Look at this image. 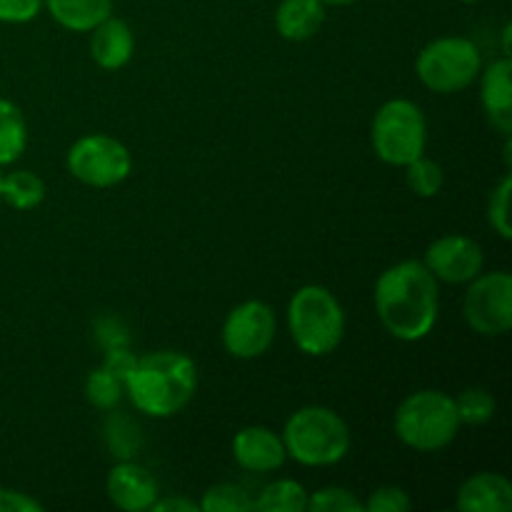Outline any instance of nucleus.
<instances>
[{
  "label": "nucleus",
  "instance_id": "nucleus-1",
  "mask_svg": "<svg viewBox=\"0 0 512 512\" xmlns=\"http://www.w3.org/2000/svg\"><path fill=\"white\" fill-rule=\"evenodd\" d=\"M373 305L380 325L400 343H420L440 318V283L423 260H400L375 280Z\"/></svg>",
  "mask_w": 512,
  "mask_h": 512
},
{
  "label": "nucleus",
  "instance_id": "nucleus-2",
  "mask_svg": "<svg viewBox=\"0 0 512 512\" xmlns=\"http://www.w3.org/2000/svg\"><path fill=\"white\" fill-rule=\"evenodd\" d=\"M198 393V365L180 350H155L135 360L125 395L148 418L165 420L183 413Z\"/></svg>",
  "mask_w": 512,
  "mask_h": 512
},
{
  "label": "nucleus",
  "instance_id": "nucleus-3",
  "mask_svg": "<svg viewBox=\"0 0 512 512\" xmlns=\"http://www.w3.org/2000/svg\"><path fill=\"white\" fill-rule=\"evenodd\" d=\"M285 453L305 468H333L348 458L353 448L350 425L338 410L328 405H303L285 420Z\"/></svg>",
  "mask_w": 512,
  "mask_h": 512
},
{
  "label": "nucleus",
  "instance_id": "nucleus-4",
  "mask_svg": "<svg viewBox=\"0 0 512 512\" xmlns=\"http://www.w3.org/2000/svg\"><path fill=\"white\" fill-rule=\"evenodd\" d=\"M455 398L445 390L423 388L405 395L393 413V433L415 453H438L460 433Z\"/></svg>",
  "mask_w": 512,
  "mask_h": 512
},
{
  "label": "nucleus",
  "instance_id": "nucleus-5",
  "mask_svg": "<svg viewBox=\"0 0 512 512\" xmlns=\"http://www.w3.org/2000/svg\"><path fill=\"white\" fill-rule=\"evenodd\" d=\"M345 328V308L333 290L318 283L295 290L288 303V330L300 353L308 358L335 353L343 343Z\"/></svg>",
  "mask_w": 512,
  "mask_h": 512
},
{
  "label": "nucleus",
  "instance_id": "nucleus-6",
  "mask_svg": "<svg viewBox=\"0 0 512 512\" xmlns=\"http://www.w3.org/2000/svg\"><path fill=\"white\" fill-rule=\"evenodd\" d=\"M370 143L385 165L405 168L428 148V118L408 98L385 100L370 123Z\"/></svg>",
  "mask_w": 512,
  "mask_h": 512
},
{
  "label": "nucleus",
  "instance_id": "nucleus-7",
  "mask_svg": "<svg viewBox=\"0 0 512 512\" xmlns=\"http://www.w3.org/2000/svg\"><path fill=\"white\" fill-rule=\"evenodd\" d=\"M483 53L478 43L465 35H443L420 48L415 55V75L420 83L438 95L463 93L478 80Z\"/></svg>",
  "mask_w": 512,
  "mask_h": 512
},
{
  "label": "nucleus",
  "instance_id": "nucleus-8",
  "mask_svg": "<svg viewBox=\"0 0 512 512\" xmlns=\"http://www.w3.org/2000/svg\"><path fill=\"white\" fill-rule=\"evenodd\" d=\"M65 168L88 188H115L133 173V153L113 135L90 133L70 145L65 153Z\"/></svg>",
  "mask_w": 512,
  "mask_h": 512
},
{
  "label": "nucleus",
  "instance_id": "nucleus-9",
  "mask_svg": "<svg viewBox=\"0 0 512 512\" xmlns=\"http://www.w3.org/2000/svg\"><path fill=\"white\" fill-rule=\"evenodd\" d=\"M463 318L480 338H503L512 330V275L490 270L465 285Z\"/></svg>",
  "mask_w": 512,
  "mask_h": 512
},
{
  "label": "nucleus",
  "instance_id": "nucleus-10",
  "mask_svg": "<svg viewBox=\"0 0 512 512\" xmlns=\"http://www.w3.org/2000/svg\"><path fill=\"white\" fill-rule=\"evenodd\" d=\"M278 318L265 300H243L223 320L220 343L235 360H258L273 348Z\"/></svg>",
  "mask_w": 512,
  "mask_h": 512
},
{
  "label": "nucleus",
  "instance_id": "nucleus-11",
  "mask_svg": "<svg viewBox=\"0 0 512 512\" xmlns=\"http://www.w3.org/2000/svg\"><path fill=\"white\" fill-rule=\"evenodd\" d=\"M423 263L438 283L468 285L485 270V253L478 240L460 233H448L435 238L425 248Z\"/></svg>",
  "mask_w": 512,
  "mask_h": 512
},
{
  "label": "nucleus",
  "instance_id": "nucleus-12",
  "mask_svg": "<svg viewBox=\"0 0 512 512\" xmlns=\"http://www.w3.org/2000/svg\"><path fill=\"white\" fill-rule=\"evenodd\" d=\"M105 495L118 510L148 512L160 498L155 475L138 460H118L105 475Z\"/></svg>",
  "mask_w": 512,
  "mask_h": 512
},
{
  "label": "nucleus",
  "instance_id": "nucleus-13",
  "mask_svg": "<svg viewBox=\"0 0 512 512\" xmlns=\"http://www.w3.org/2000/svg\"><path fill=\"white\" fill-rule=\"evenodd\" d=\"M233 460L238 468L248 470L255 475L275 473L285 465L288 453H285L283 435L268 425H245L233 435Z\"/></svg>",
  "mask_w": 512,
  "mask_h": 512
},
{
  "label": "nucleus",
  "instance_id": "nucleus-14",
  "mask_svg": "<svg viewBox=\"0 0 512 512\" xmlns=\"http://www.w3.org/2000/svg\"><path fill=\"white\" fill-rule=\"evenodd\" d=\"M480 103L485 118L498 133H512V60L510 55L493 58L480 68Z\"/></svg>",
  "mask_w": 512,
  "mask_h": 512
},
{
  "label": "nucleus",
  "instance_id": "nucleus-15",
  "mask_svg": "<svg viewBox=\"0 0 512 512\" xmlns=\"http://www.w3.org/2000/svg\"><path fill=\"white\" fill-rule=\"evenodd\" d=\"M135 33L123 18L108 15L103 23L90 30V58L100 70H123L133 60Z\"/></svg>",
  "mask_w": 512,
  "mask_h": 512
},
{
  "label": "nucleus",
  "instance_id": "nucleus-16",
  "mask_svg": "<svg viewBox=\"0 0 512 512\" xmlns=\"http://www.w3.org/2000/svg\"><path fill=\"white\" fill-rule=\"evenodd\" d=\"M460 512H510L512 483L503 473H475L465 478L455 498Z\"/></svg>",
  "mask_w": 512,
  "mask_h": 512
},
{
  "label": "nucleus",
  "instance_id": "nucleus-17",
  "mask_svg": "<svg viewBox=\"0 0 512 512\" xmlns=\"http://www.w3.org/2000/svg\"><path fill=\"white\" fill-rule=\"evenodd\" d=\"M325 5L320 0H280L275 8V30L288 43H305L313 40L325 25Z\"/></svg>",
  "mask_w": 512,
  "mask_h": 512
},
{
  "label": "nucleus",
  "instance_id": "nucleus-18",
  "mask_svg": "<svg viewBox=\"0 0 512 512\" xmlns=\"http://www.w3.org/2000/svg\"><path fill=\"white\" fill-rule=\"evenodd\" d=\"M113 5V0H43V10L70 33H90L113 15Z\"/></svg>",
  "mask_w": 512,
  "mask_h": 512
},
{
  "label": "nucleus",
  "instance_id": "nucleus-19",
  "mask_svg": "<svg viewBox=\"0 0 512 512\" xmlns=\"http://www.w3.org/2000/svg\"><path fill=\"white\" fill-rule=\"evenodd\" d=\"M28 148V120L8 98H0V168L18 163Z\"/></svg>",
  "mask_w": 512,
  "mask_h": 512
},
{
  "label": "nucleus",
  "instance_id": "nucleus-20",
  "mask_svg": "<svg viewBox=\"0 0 512 512\" xmlns=\"http://www.w3.org/2000/svg\"><path fill=\"white\" fill-rule=\"evenodd\" d=\"M0 200L10 205L13 210L28 213L43 205L45 200V183L38 173L33 170H10L3 173V190H0Z\"/></svg>",
  "mask_w": 512,
  "mask_h": 512
},
{
  "label": "nucleus",
  "instance_id": "nucleus-21",
  "mask_svg": "<svg viewBox=\"0 0 512 512\" xmlns=\"http://www.w3.org/2000/svg\"><path fill=\"white\" fill-rule=\"evenodd\" d=\"M308 490L293 478H280L265 485L253 498L255 512H308Z\"/></svg>",
  "mask_w": 512,
  "mask_h": 512
},
{
  "label": "nucleus",
  "instance_id": "nucleus-22",
  "mask_svg": "<svg viewBox=\"0 0 512 512\" xmlns=\"http://www.w3.org/2000/svg\"><path fill=\"white\" fill-rule=\"evenodd\" d=\"M125 398V383L120 378H115L113 373L100 365V368L90 370L88 378H85V400H88L93 408L105 410H115L120 405V400Z\"/></svg>",
  "mask_w": 512,
  "mask_h": 512
},
{
  "label": "nucleus",
  "instance_id": "nucleus-23",
  "mask_svg": "<svg viewBox=\"0 0 512 512\" xmlns=\"http://www.w3.org/2000/svg\"><path fill=\"white\" fill-rule=\"evenodd\" d=\"M455 408H458L460 425H478L490 423L495 418V410H498V403H495L493 393L488 388H480V385H473V388H465L455 395Z\"/></svg>",
  "mask_w": 512,
  "mask_h": 512
},
{
  "label": "nucleus",
  "instance_id": "nucleus-24",
  "mask_svg": "<svg viewBox=\"0 0 512 512\" xmlns=\"http://www.w3.org/2000/svg\"><path fill=\"white\" fill-rule=\"evenodd\" d=\"M200 512H255L253 495L238 483L210 485L198 500Z\"/></svg>",
  "mask_w": 512,
  "mask_h": 512
},
{
  "label": "nucleus",
  "instance_id": "nucleus-25",
  "mask_svg": "<svg viewBox=\"0 0 512 512\" xmlns=\"http://www.w3.org/2000/svg\"><path fill=\"white\" fill-rule=\"evenodd\" d=\"M405 183L413 190V195L418 198H435L440 195L445 185V170L443 165L430 160L428 155H420L413 163L405 165Z\"/></svg>",
  "mask_w": 512,
  "mask_h": 512
},
{
  "label": "nucleus",
  "instance_id": "nucleus-26",
  "mask_svg": "<svg viewBox=\"0 0 512 512\" xmlns=\"http://www.w3.org/2000/svg\"><path fill=\"white\" fill-rule=\"evenodd\" d=\"M105 440H108L110 455H115L118 460H133L140 450L138 425L130 418H125V415H110L108 423H105Z\"/></svg>",
  "mask_w": 512,
  "mask_h": 512
},
{
  "label": "nucleus",
  "instance_id": "nucleus-27",
  "mask_svg": "<svg viewBox=\"0 0 512 512\" xmlns=\"http://www.w3.org/2000/svg\"><path fill=\"white\" fill-rule=\"evenodd\" d=\"M510 193H512V178L510 173H505L500 178V183L490 190L488 198V225L493 228V233H498L503 240L512 238V228H510Z\"/></svg>",
  "mask_w": 512,
  "mask_h": 512
},
{
  "label": "nucleus",
  "instance_id": "nucleus-28",
  "mask_svg": "<svg viewBox=\"0 0 512 512\" xmlns=\"http://www.w3.org/2000/svg\"><path fill=\"white\" fill-rule=\"evenodd\" d=\"M310 512H363V500L348 488L328 485L308 495Z\"/></svg>",
  "mask_w": 512,
  "mask_h": 512
},
{
  "label": "nucleus",
  "instance_id": "nucleus-29",
  "mask_svg": "<svg viewBox=\"0 0 512 512\" xmlns=\"http://www.w3.org/2000/svg\"><path fill=\"white\" fill-rule=\"evenodd\" d=\"M413 500L400 485H378L363 500V512H408Z\"/></svg>",
  "mask_w": 512,
  "mask_h": 512
},
{
  "label": "nucleus",
  "instance_id": "nucleus-30",
  "mask_svg": "<svg viewBox=\"0 0 512 512\" xmlns=\"http://www.w3.org/2000/svg\"><path fill=\"white\" fill-rule=\"evenodd\" d=\"M43 10V0H0V23L25 25L33 23Z\"/></svg>",
  "mask_w": 512,
  "mask_h": 512
},
{
  "label": "nucleus",
  "instance_id": "nucleus-31",
  "mask_svg": "<svg viewBox=\"0 0 512 512\" xmlns=\"http://www.w3.org/2000/svg\"><path fill=\"white\" fill-rule=\"evenodd\" d=\"M135 360H138V355H135L128 345H115V348H105L103 363L100 365H103L108 373H113L115 378H120L125 383V380H128V375L133 373Z\"/></svg>",
  "mask_w": 512,
  "mask_h": 512
},
{
  "label": "nucleus",
  "instance_id": "nucleus-32",
  "mask_svg": "<svg viewBox=\"0 0 512 512\" xmlns=\"http://www.w3.org/2000/svg\"><path fill=\"white\" fill-rule=\"evenodd\" d=\"M43 503L23 490L0 488V512H43Z\"/></svg>",
  "mask_w": 512,
  "mask_h": 512
},
{
  "label": "nucleus",
  "instance_id": "nucleus-33",
  "mask_svg": "<svg viewBox=\"0 0 512 512\" xmlns=\"http://www.w3.org/2000/svg\"><path fill=\"white\" fill-rule=\"evenodd\" d=\"M153 512H200V505L195 500L183 498V495H173V498H163L160 495L153 503Z\"/></svg>",
  "mask_w": 512,
  "mask_h": 512
},
{
  "label": "nucleus",
  "instance_id": "nucleus-34",
  "mask_svg": "<svg viewBox=\"0 0 512 512\" xmlns=\"http://www.w3.org/2000/svg\"><path fill=\"white\" fill-rule=\"evenodd\" d=\"M320 3H323L325 8H345V5H353L358 3V0H320Z\"/></svg>",
  "mask_w": 512,
  "mask_h": 512
},
{
  "label": "nucleus",
  "instance_id": "nucleus-35",
  "mask_svg": "<svg viewBox=\"0 0 512 512\" xmlns=\"http://www.w3.org/2000/svg\"><path fill=\"white\" fill-rule=\"evenodd\" d=\"M510 23L503 28V55H510Z\"/></svg>",
  "mask_w": 512,
  "mask_h": 512
},
{
  "label": "nucleus",
  "instance_id": "nucleus-36",
  "mask_svg": "<svg viewBox=\"0 0 512 512\" xmlns=\"http://www.w3.org/2000/svg\"><path fill=\"white\" fill-rule=\"evenodd\" d=\"M458 3H463V5H478V3H483V0H458Z\"/></svg>",
  "mask_w": 512,
  "mask_h": 512
},
{
  "label": "nucleus",
  "instance_id": "nucleus-37",
  "mask_svg": "<svg viewBox=\"0 0 512 512\" xmlns=\"http://www.w3.org/2000/svg\"><path fill=\"white\" fill-rule=\"evenodd\" d=\"M0 190H3V168H0Z\"/></svg>",
  "mask_w": 512,
  "mask_h": 512
}]
</instances>
